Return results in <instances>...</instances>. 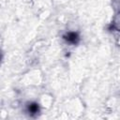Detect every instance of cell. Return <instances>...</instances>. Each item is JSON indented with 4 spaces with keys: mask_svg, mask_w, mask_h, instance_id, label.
I'll return each instance as SVG.
<instances>
[{
    "mask_svg": "<svg viewBox=\"0 0 120 120\" xmlns=\"http://www.w3.org/2000/svg\"><path fill=\"white\" fill-rule=\"evenodd\" d=\"M27 110H28V112H29L30 115H36L39 112V108H38V105L37 103H31V104H29Z\"/></svg>",
    "mask_w": 120,
    "mask_h": 120,
    "instance_id": "obj_2",
    "label": "cell"
},
{
    "mask_svg": "<svg viewBox=\"0 0 120 120\" xmlns=\"http://www.w3.org/2000/svg\"><path fill=\"white\" fill-rule=\"evenodd\" d=\"M64 38L68 42V43H71V44H77L79 42V36L77 33H74V32H69L68 33L67 35L64 36Z\"/></svg>",
    "mask_w": 120,
    "mask_h": 120,
    "instance_id": "obj_1",
    "label": "cell"
}]
</instances>
